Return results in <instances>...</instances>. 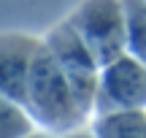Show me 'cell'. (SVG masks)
I'll return each instance as SVG.
<instances>
[{
	"label": "cell",
	"instance_id": "cell-3",
	"mask_svg": "<svg viewBox=\"0 0 146 138\" xmlns=\"http://www.w3.org/2000/svg\"><path fill=\"white\" fill-rule=\"evenodd\" d=\"M43 46L54 57V62L62 68L78 106L92 117L95 108V95H98V79H100V65L87 49V43L78 38V33L62 19L43 35Z\"/></svg>",
	"mask_w": 146,
	"mask_h": 138
},
{
	"label": "cell",
	"instance_id": "cell-7",
	"mask_svg": "<svg viewBox=\"0 0 146 138\" xmlns=\"http://www.w3.org/2000/svg\"><path fill=\"white\" fill-rule=\"evenodd\" d=\"M127 25V54L146 65V0H122Z\"/></svg>",
	"mask_w": 146,
	"mask_h": 138
},
{
	"label": "cell",
	"instance_id": "cell-9",
	"mask_svg": "<svg viewBox=\"0 0 146 138\" xmlns=\"http://www.w3.org/2000/svg\"><path fill=\"white\" fill-rule=\"evenodd\" d=\"M62 138H95L92 135V130L84 125V127H78V130H73V133H68V135H62Z\"/></svg>",
	"mask_w": 146,
	"mask_h": 138
},
{
	"label": "cell",
	"instance_id": "cell-1",
	"mask_svg": "<svg viewBox=\"0 0 146 138\" xmlns=\"http://www.w3.org/2000/svg\"><path fill=\"white\" fill-rule=\"evenodd\" d=\"M25 111L30 114L35 127L54 135H68L73 130L89 125V114L78 106L62 68L54 62L49 49L43 46V38H41V49L35 54V62H33Z\"/></svg>",
	"mask_w": 146,
	"mask_h": 138
},
{
	"label": "cell",
	"instance_id": "cell-2",
	"mask_svg": "<svg viewBox=\"0 0 146 138\" xmlns=\"http://www.w3.org/2000/svg\"><path fill=\"white\" fill-rule=\"evenodd\" d=\"M65 19L87 43L100 68L127 52V25L122 0H81Z\"/></svg>",
	"mask_w": 146,
	"mask_h": 138
},
{
	"label": "cell",
	"instance_id": "cell-5",
	"mask_svg": "<svg viewBox=\"0 0 146 138\" xmlns=\"http://www.w3.org/2000/svg\"><path fill=\"white\" fill-rule=\"evenodd\" d=\"M41 49V38L30 33H0V95L25 106L33 62Z\"/></svg>",
	"mask_w": 146,
	"mask_h": 138
},
{
	"label": "cell",
	"instance_id": "cell-6",
	"mask_svg": "<svg viewBox=\"0 0 146 138\" xmlns=\"http://www.w3.org/2000/svg\"><path fill=\"white\" fill-rule=\"evenodd\" d=\"M87 127L95 138H146V108L92 114Z\"/></svg>",
	"mask_w": 146,
	"mask_h": 138
},
{
	"label": "cell",
	"instance_id": "cell-4",
	"mask_svg": "<svg viewBox=\"0 0 146 138\" xmlns=\"http://www.w3.org/2000/svg\"><path fill=\"white\" fill-rule=\"evenodd\" d=\"M133 108H146V65L125 52L100 68L92 114Z\"/></svg>",
	"mask_w": 146,
	"mask_h": 138
},
{
	"label": "cell",
	"instance_id": "cell-8",
	"mask_svg": "<svg viewBox=\"0 0 146 138\" xmlns=\"http://www.w3.org/2000/svg\"><path fill=\"white\" fill-rule=\"evenodd\" d=\"M35 130L30 114L16 100L0 95V138H25Z\"/></svg>",
	"mask_w": 146,
	"mask_h": 138
},
{
	"label": "cell",
	"instance_id": "cell-10",
	"mask_svg": "<svg viewBox=\"0 0 146 138\" xmlns=\"http://www.w3.org/2000/svg\"><path fill=\"white\" fill-rule=\"evenodd\" d=\"M25 138H62V135H54V133H46V130H41V127H35L30 135H25Z\"/></svg>",
	"mask_w": 146,
	"mask_h": 138
}]
</instances>
